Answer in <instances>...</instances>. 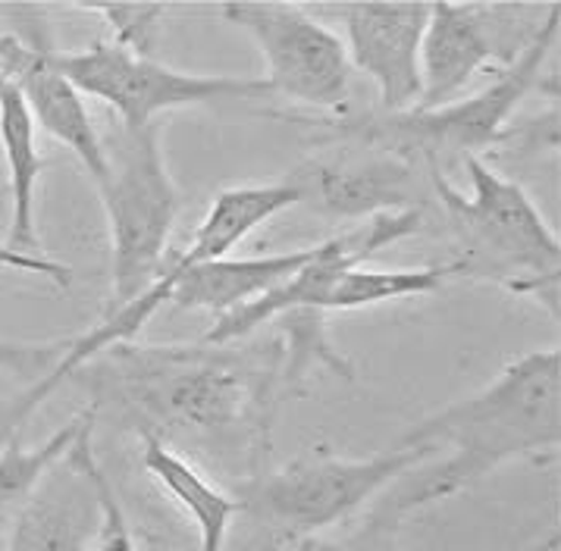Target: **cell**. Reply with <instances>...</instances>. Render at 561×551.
I'll use <instances>...</instances> for the list:
<instances>
[{
	"mask_svg": "<svg viewBox=\"0 0 561 551\" xmlns=\"http://www.w3.org/2000/svg\"><path fill=\"white\" fill-rule=\"evenodd\" d=\"M135 441H138V458H141L145 473L195 520L202 551H226L229 529L242 514L239 498L210 483L195 467V461L182 458L170 445L151 436H141Z\"/></svg>",
	"mask_w": 561,
	"mask_h": 551,
	"instance_id": "cell-15",
	"label": "cell"
},
{
	"mask_svg": "<svg viewBox=\"0 0 561 551\" xmlns=\"http://www.w3.org/2000/svg\"><path fill=\"white\" fill-rule=\"evenodd\" d=\"M217 13L261 47L270 97H286L320 116L352 111V60L336 35L311 7L286 0H229Z\"/></svg>",
	"mask_w": 561,
	"mask_h": 551,
	"instance_id": "cell-9",
	"label": "cell"
},
{
	"mask_svg": "<svg viewBox=\"0 0 561 551\" xmlns=\"http://www.w3.org/2000/svg\"><path fill=\"white\" fill-rule=\"evenodd\" d=\"M451 279H458L455 266L449 261L430 266H414V269H367L355 266L339 279L323 310H358L370 305H386V301H404V298H427L446 288Z\"/></svg>",
	"mask_w": 561,
	"mask_h": 551,
	"instance_id": "cell-19",
	"label": "cell"
},
{
	"mask_svg": "<svg viewBox=\"0 0 561 551\" xmlns=\"http://www.w3.org/2000/svg\"><path fill=\"white\" fill-rule=\"evenodd\" d=\"M107 173L94 185L111 232V301L119 310L138 298L163 266L182 195L160 148V126L116 129L104 138Z\"/></svg>",
	"mask_w": 561,
	"mask_h": 551,
	"instance_id": "cell-7",
	"label": "cell"
},
{
	"mask_svg": "<svg viewBox=\"0 0 561 551\" xmlns=\"http://www.w3.org/2000/svg\"><path fill=\"white\" fill-rule=\"evenodd\" d=\"M295 207V195L289 185L283 182H270V185H236V188H226L220 192L207 217L198 222L192 242L182 248L180 254L173 257L170 266H160V273L151 279V286L145 288L138 298H133L129 305H123L119 310H111L104 313L94 326L69 338V342H57V360L54 367L47 370L28 392L23 395V401L13 407L10 420L3 423V436L0 439H10L20 433V426L25 423V417L45 401L57 386H64L69 376L76 374L85 360H91L94 354H101L111 345H119V342H135L138 332L145 330V323L158 313L163 305H167V295L173 283L180 279L182 273L188 266L204 264V261H217V257H226L236 244L248 239L254 229H261L264 222H270L273 217H279L283 210Z\"/></svg>",
	"mask_w": 561,
	"mask_h": 551,
	"instance_id": "cell-6",
	"label": "cell"
},
{
	"mask_svg": "<svg viewBox=\"0 0 561 551\" xmlns=\"http://www.w3.org/2000/svg\"><path fill=\"white\" fill-rule=\"evenodd\" d=\"M57 69L79 89V94L101 101L119 116V129H148L158 126L163 113L185 107H214V104H264L273 101L264 79L251 76H207L182 72L163 60L138 57L107 38H94L89 47L54 57Z\"/></svg>",
	"mask_w": 561,
	"mask_h": 551,
	"instance_id": "cell-8",
	"label": "cell"
},
{
	"mask_svg": "<svg viewBox=\"0 0 561 551\" xmlns=\"http://www.w3.org/2000/svg\"><path fill=\"white\" fill-rule=\"evenodd\" d=\"M461 170L468 188H458L449 173L430 170V192L458 279L493 283L556 313L561 248L537 200L483 157H468Z\"/></svg>",
	"mask_w": 561,
	"mask_h": 551,
	"instance_id": "cell-4",
	"label": "cell"
},
{
	"mask_svg": "<svg viewBox=\"0 0 561 551\" xmlns=\"http://www.w3.org/2000/svg\"><path fill=\"white\" fill-rule=\"evenodd\" d=\"M311 248H298L286 254H261V257H217L204 264L188 266L173 283L163 308L207 310L214 320L226 317L229 310L257 301L283 283H289L301 266L311 261Z\"/></svg>",
	"mask_w": 561,
	"mask_h": 551,
	"instance_id": "cell-14",
	"label": "cell"
},
{
	"mask_svg": "<svg viewBox=\"0 0 561 551\" xmlns=\"http://www.w3.org/2000/svg\"><path fill=\"white\" fill-rule=\"evenodd\" d=\"M549 3H430L417 111L446 107L477 76H499L530 45Z\"/></svg>",
	"mask_w": 561,
	"mask_h": 551,
	"instance_id": "cell-11",
	"label": "cell"
},
{
	"mask_svg": "<svg viewBox=\"0 0 561 551\" xmlns=\"http://www.w3.org/2000/svg\"><path fill=\"white\" fill-rule=\"evenodd\" d=\"M561 32V3L549 0V10L539 23L530 45L520 50L515 64L502 69L486 89L471 97H455L446 107L433 111L386 113V111H348L339 116H305V113L267 111L273 119L301 126L311 138H352L364 145H377L386 151L408 157L424 170L449 173L451 167L465 163L468 157L493 154L505 141L508 123L527 94L539 89L546 64L556 50Z\"/></svg>",
	"mask_w": 561,
	"mask_h": 551,
	"instance_id": "cell-3",
	"label": "cell"
},
{
	"mask_svg": "<svg viewBox=\"0 0 561 551\" xmlns=\"http://www.w3.org/2000/svg\"><path fill=\"white\" fill-rule=\"evenodd\" d=\"M311 154L298 160L283 185L320 220L367 222L380 214L430 210V170L408 157L352 138H311Z\"/></svg>",
	"mask_w": 561,
	"mask_h": 551,
	"instance_id": "cell-10",
	"label": "cell"
},
{
	"mask_svg": "<svg viewBox=\"0 0 561 551\" xmlns=\"http://www.w3.org/2000/svg\"><path fill=\"white\" fill-rule=\"evenodd\" d=\"M91 420L89 411H79L45 441L35 448H25L23 436H10L0 445V527L16 520L32 492L45 480V473L67 455V448L76 441V436L85 429Z\"/></svg>",
	"mask_w": 561,
	"mask_h": 551,
	"instance_id": "cell-18",
	"label": "cell"
},
{
	"mask_svg": "<svg viewBox=\"0 0 561 551\" xmlns=\"http://www.w3.org/2000/svg\"><path fill=\"white\" fill-rule=\"evenodd\" d=\"M91 551H138L129 517L119 505V495H116L107 473L101 480V527H98Z\"/></svg>",
	"mask_w": 561,
	"mask_h": 551,
	"instance_id": "cell-22",
	"label": "cell"
},
{
	"mask_svg": "<svg viewBox=\"0 0 561 551\" xmlns=\"http://www.w3.org/2000/svg\"><path fill=\"white\" fill-rule=\"evenodd\" d=\"M433 461L427 448L396 445L370 458H345L327 445L305 448L283 467H267L232 495L242 536L232 551H295L330 529L345 527L389 485Z\"/></svg>",
	"mask_w": 561,
	"mask_h": 551,
	"instance_id": "cell-5",
	"label": "cell"
},
{
	"mask_svg": "<svg viewBox=\"0 0 561 551\" xmlns=\"http://www.w3.org/2000/svg\"><path fill=\"white\" fill-rule=\"evenodd\" d=\"M76 10L104 20L113 32V45L126 47L138 57L160 60L163 20L170 13L167 3H79Z\"/></svg>",
	"mask_w": 561,
	"mask_h": 551,
	"instance_id": "cell-21",
	"label": "cell"
},
{
	"mask_svg": "<svg viewBox=\"0 0 561 551\" xmlns=\"http://www.w3.org/2000/svg\"><path fill=\"white\" fill-rule=\"evenodd\" d=\"M267 326H273V338L283 354V367H279L283 392L305 395L308 379L320 370L339 376V379H348V382L358 379L355 364L339 352L330 338V330H327L330 313L317 308H293L273 317Z\"/></svg>",
	"mask_w": 561,
	"mask_h": 551,
	"instance_id": "cell-17",
	"label": "cell"
},
{
	"mask_svg": "<svg viewBox=\"0 0 561 551\" xmlns=\"http://www.w3.org/2000/svg\"><path fill=\"white\" fill-rule=\"evenodd\" d=\"M345 25L352 69L364 72L380 94L386 113H402L421 101V45L430 23V3L355 0L317 7Z\"/></svg>",
	"mask_w": 561,
	"mask_h": 551,
	"instance_id": "cell-12",
	"label": "cell"
},
{
	"mask_svg": "<svg viewBox=\"0 0 561 551\" xmlns=\"http://www.w3.org/2000/svg\"><path fill=\"white\" fill-rule=\"evenodd\" d=\"M94 429L91 417L16 514L10 551H91L101 527L104 480V467L91 448Z\"/></svg>",
	"mask_w": 561,
	"mask_h": 551,
	"instance_id": "cell-13",
	"label": "cell"
},
{
	"mask_svg": "<svg viewBox=\"0 0 561 551\" xmlns=\"http://www.w3.org/2000/svg\"><path fill=\"white\" fill-rule=\"evenodd\" d=\"M276 338L232 345L119 342L85 360L79 376L94 426L170 445L239 489L270 467L283 395ZM69 376V379H72Z\"/></svg>",
	"mask_w": 561,
	"mask_h": 551,
	"instance_id": "cell-1",
	"label": "cell"
},
{
	"mask_svg": "<svg viewBox=\"0 0 561 551\" xmlns=\"http://www.w3.org/2000/svg\"><path fill=\"white\" fill-rule=\"evenodd\" d=\"M0 32H3V28H0Z\"/></svg>",
	"mask_w": 561,
	"mask_h": 551,
	"instance_id": "cell-25",
	"label": "cell"
},
{
	"mask_svg": "<svg viewBox=\"0 0 561 551\" xmlns=\"http://www.w3.org/2000/svg\"><path fill=\"white\" fill-rule=\"evenodd\" d=\"M35 119L25 107L20 89L10 79H0V145L3 160L10 173V200H13V217H10V248L20 254L38 251V179L45 173L47 160L38 154L35 145Z\"/></svg>",
	"mask_w": 561,
	"mask_h": 551,
	"instance_id": "cell-16",
	"label": "cell"
},
{
	"mask_svg": "<svg viewBox=\"0 0 561 551\" xmlns=\"http://www.w3.org/2000/svg\"><path fill=\"white\" fill-rule=\"evenodd\" d=\"M534 551H559V532L552 529V532H549L542 542H537V546H534Z\"/></svg>",
	"mask_w": 561,
	"mask_h": 551,
	"instance_id": "cell-24",
	"label": "cell"
},
{
	"mask_svg": "<svg viewBox=\"0 0 561 551\" xmlns=\"http://www.w3.org/2000/svg\"><path fill=\"white\" fill-rule=\"evenodd\" d=\"M411 517L396 489L389 485L370 507H364L352 524H345L342 536L311 539L295 551H402L399 529Z\"/></svg>",
	"mask_w": 561,
	"mask_h": 551,
	"instance_id": "cell-20",
	"label": "cell"
},
{
	"mask_svg": "<svg viewBox=\"0 0 561 551\" xmlns=\"http://www.w3.org/2000/svg\"><path fill=\"white\" fill-rule=\"evenodd\" d=\"M0 266H10V269H20V273H32V276H45L54 286L69 288L72 286V266L60 264V261H50V257H35V254H20L13 251L7 242H0Z\"/></svg>",
	"mask_w": 561,
	"mask_h": 551,
	"instance_id": "cell-23",
	"label": "cell"
},
{
	"mask_svg": "<svg viewBox=\"0 0 561 551\" xmlns=\"http://www.w3.org/2000/svg\"><path fill=\"white\" fill-rule=\"evenodd\" d=\"M561 354L534 348L508 360L480 392L458 398L414 423L399 445L449 448L436 467H417L396 483V495L414 514L486 480L502 463H546L561 439Z\"/></svg>",
	"mask_w": 561,
	"mask_h": 551,
	"instance_id": "cell-2",
	"label": "cell"
}]
</instances>
